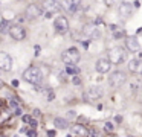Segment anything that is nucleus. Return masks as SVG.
Masks as SVG:
<instances>
[{
  "mask_svg": "<svg viewBox=\"0 0 142 137\" xmlns=\"http://www.w3.org/2000/svg\"><path fill=\"white\" fill-rule=\"evenodd\" d=\"M72 82H73L75 85H80V84H81V78H80L78 75H75V76H73V79H72Z\"/></svg>",
  "mask_w": 142,
  "mask_h": 137,
  "instance_id": "nucleus-21",
  "label": "nucleus"
},
{
  "mask_svg": "<svg viewBox=\"0 0 142 137\" xmlns=\"http://www.w3.org/2000/svg\"><path fill=\"white\" fill-rule=\"evenodd\" d=\"M66 73H69V75H73V76H75V75H78V73H80V69H76L75 66H67V67H66Z\"/></svg>",
  "mask_w": 142,
  "mask_h": 137,
  "instance_id": "nucleus-18",
  "label": "nucleus"
},
{
  "mask_svg": "<svg viewBox=\"0 0 142 137\" xmlns=\"http://www.w3.org/2000/svg\"><path fill=\"white\" fill-rule=\"evenodd\" d=\"M23 79L29 84H34V85H38L41 81H43V72L38 69V67H29L24 70L23 73Z\"/></svg>",
  "mask_w": 142,
  "mask_h": 137,
  "instance_id": "nucleus-1",
  "label": "nucleus"
},
{
  "mask_svg": "<svg viewBox=\"0 0 142 137\" xmlns=\"http://www.w3.org/2000/svg\"><path fill=\"white\" fill-rule=\"evenodd\" d=\"M54 29H55V32H58V34H66V32L69 31V20H67L66 17H63V15L57 17V18L54 20Z\"/></svg>",
  "mask_w": 142,
  "mask_h": 137,
  "instance_id": "nucleus-6",
  "label": "nucleus"
},
{
  "mask_svg": "<svg viewBox=\"0 0 142 137\" xmlns=\"http://www.w3.org/2000/svg\"><path fill=\"white\" fill-rule=\"evenodd\" d=\"M124 82H125V75L122 72H113L109 76V85L112 88H119Z\"/></svg>",
  "mask_w": 142,
  "mask_h": 137,
  "instance_id": "nucleus-5",
  "label": "nucleus"
},
{
  "mask_svg": "<svg viewBox=\"0 0 142 137\" xmlns=\"http://www.w3.org/2000/svg\"><path fill=\"white\" fill-rule=\"evenodd\" d=\"M8 34H9L11 38L15 40V41H23V40L26 38V31H24V27L20 26V24H14V26H11L9 31H8Z\"/></svg>",
  "mask_w": 142,
  "mask_h": 137,
  "instance_id": "nucleus-4",
  "label": "nucleus"
},
{
  "mask_svg": "<svg viewBox=\"0 0 142 137\" xmlns=\"http://www.w3.org/2000/svg\"><path fill=\"white\" fill-rule=\"evenodd\" d=\"M29 125H31V128H32V130H35L38 124H37V120H35V119H31V120H29Z\"/></svg>",
  "mask_w": 142,
  "mask_h": 137,
  "instance_id": "nucleus-24",
  "label": "nucleus"
},
{
  "mask_svg": "<svg viewBox=\"0 0 142 137\" xmlns=\"http://www.w3.org/2000/svg\"><path fill=\"white\" fill-rule=\"evenodd\" d=\"M9 107L12 108V111L17 110V108H20V107H18V102H15V101H11V102H9Z\"/></svg>",
  "mask_w": 142,
  "mask_h": 137,
  "instance_id": "nucleus-22",
  "label": "nucleus"
},
{
  "mask_svg": "<svg viewBox=\"0 0 142 137\" xmlns=\"http://www.w3.org/2000/svg\"><path fill=\"white\" fill-rule=\"evenodd\" d=\"M110 64H121L124 59H125V52L122 47H113L109 50V58Z\"/></svg>",
  "mask_w": 142,
  "mask_h": 137,
  "instance_id": "nucleus-3",
  "label": "nucleus"
},
{
  "mask_svg": "<svg viewBox=\"0 0 142 137\" xmlns=\"http://www.w3.org/2000/svg\"><path fill=\"white\" fill-rule=\"evenodd\" d=\"M113 32H115V34H113V35H115V38H121V37H125V32H124V31H113Z\"/></svg>",
  "mask_w": 142,
  "mask_h": 137,
  "instance_id": "nucleus-19",
  "label": "nucleus"
},
{
  "mask_svg": "<svg viewBox=\"0 0 142 137\" xmlns=\"http://www.w3.org/2000/svg\"><path fill=\"white\" fill-rule=\"evenodd\" d=\"M9 27H11V24H9L8 20H2L0 21V34H8Z\"/></svg>",
  "mask_w": 142,
  "mask_h": 137,
  "instance_id": "nucleus-17",
  "label": "nucleus"
},
{
  "mask_svg": "<svg viewBox=\"0 0 142 137\" xmlns=\"http://www.w3.org/2000/svg\"><path fill=\"white\" fill-rule=\"evenodd\" d=\"M66 137H72V136H66Z\"/></svg>",
  "mask_w": 142,
  "mask_h": 137,
  "instance_id": "nucleus-32",
  "label": "nucleus"
},
{
  "mask_svg": "<svg viewBox=\"0 0 142 137\" xmlns=\"http://www.w3.org/2000/svg\"><path fill=\"white\" fill-rule=\"evenodd\" d=\"M110 67H112V64H110V61H109L107 58H99V59L96 61V64H95V69H96V72H99V73H107V72L110 70Z\"/></svg>",
  "mask_w": 142,
  "mask_h": 137,
  "instance_id": "nucleus-10",
  "label": "nucleus"
},
{
  "mask_svg": "<svg viewBox=\"0 0 142 137\" xmlns=\"http://www.w3.org/2000/svg\"><path fill=\"white\" fill-rule=\"evenodd\" d=\"M72 133L76 134V136H80V137H86L89 134V131L84 128V125H73V127H72Z\"/></svg>",
  "mask_w": 142,
  "mask_h": 137,
  "instance_id": "nucleus-14",
  "label": "nucleus"
},
{
  "mask_svg": "<svg viewBox=\"0 0 142 137\" xmlns=\"http://www.w3.org/2000/svg\"><path fill=\"white\" fill-rule=\"evenodd\" d=\"M80 58H81V53H80V50L76 47H70V49L64 50L63 55H61V59H63V63L66 66H76Z\"/></svg>",
  "mask_w": 142,
  "mask_h": 137,
  "instance_id": "nucleus-2",
  "label": "nucleus"
},
{
  "mask_svg": "<svg viewBox=\"0 0 142 137\" xmlns=\"http://www.w3.org/2000/svg\"><path fill=\"white\" fill-rule=\"evenodd\" d=\"M12 113H14L15 116H20V114H21V110H20V108H17V110H14Z\"/></svg>",
  "mask_w": 142,
  "mask_h": 137,
  "instance_id": "nucleus-27",
  "label": "nucleus"
},
{
  "mask_svg": "<svg viewBox=\"0 0 142 137\" xmlns=\"http://www.w3.org/2000/svg\"><path fill=\"white\" fill-rule=\"evenodd\" d=\"M26 134H28V137H37V131L35 130H26Z\"/></svg>",
  "mask_w": 142,
  "mask_h": 137,
  "instance_id": "nucleus-20",
  "label": "nucleus"
},
{
  "mask_svg": "<svg viewBox=\"0 0 142 137\" xmlns=\"http://www.w3.org/2000/svg\"><path fill=\"white\" fill-rule=\"evenodd\" d=\"M47 136H49V137H55V131H54V130L47 131Z\"/></svg>",
  "mask_w": 142,
  "mask_h": 137,
  "instance_id": "nucleus-28",
  "label": "nucleus"
},
{
  "mask_svg": "<svg viewBox=\"0 0 142 137\" xmlns=\"http://www.w3.org/2000/svg\"><path fill=\"white\" fill-rule=\"evenodd\" d=\"M3 104H5V102H2V99H0V107H2V105H3Z\"/></svg>",
  "mask_w": 142,
  "mask_h": 137,
  "instance_id": "nucleus-31",
  "label": "nucleus"
},
{
  "mask_svg": "<svg viewBox=\"0 0 142 137\" xmlns=\"http://www.w3.org/2000/svg\"><path fill=\"white\" fill-rule=\"evenodd\" d=\"M132 11H133V8H132L130 3H127V2H122L121 3V6H119V15L122 18H128L132 15Z\"/></svg>",
  "mask_w": 142,
  "mask_h": 137,
  "instance_id": "nucleus-12",
  "label": "nucleus"
},
{
  "mask_svg": "<svg viewBox=\"0 0 142 137\" xmlns=\"http://www.w3.org/2000/svg\"><path fill=\"white\" fill-rule=\"evenodd\" d=\"M12 85H14V87H18V81H17V79H14V81H12Z\"/></svg>",
  "mask_w": 142,
  "mask_h": 137,
  "instance_id": "nucleus-30",
  "label": "nucleus"
},
{
  "mask_svg": "<svg viewBox=\"0 0 142 137\" xmlns=\"http://www.w3.org/2000/svg\"><path fill=\"white\" fill-rule=\"evenodd\" d=\"M32 114H34V116H35V117H38V116H40V114H41V113H40V110H38V108H35V110H34V113H32Z\"/></svg>",
  "mask_w": 142,
  "mask_h": 137,
  "instance_id": "nucleus-26",
  "label": "nucleus"
},
{
  "mask_svg": "<svg viewBox=\"0 0 142 137\" xmlns=\"http://www.w3.org/2000/svg\"><path fill=\"white\" fill-rule=\"evenodd\" d=\"M104 130H106V131H109V133H110V131H113V124H112V122H107V124H106V127H104Z\"/></svg>",
  "mask_w": 142,
  "mask_h": 137,
  "instance_id": "nucleus-23",
  "label": "nucleus"
},
{
  "mask_svg": "<svg viewBox=\"0 0 142 137\" xmlns=\"http://www.w3.org/2000/svg\"><path fill=\"white\" fill-rule=\"evenodd\" d=\"M67 116H69V117H72V119H73V117H75V116H76V114H75V111H69V114H67Z\"/></svg>",
  "mask_w": 142,
  "mask_h": 137,
  "instance_id": "nucleus-29",
  "label": "nucleus"
},
{
  "mask_svg": "<svg viewBox=\"0 0 142 137\" xmlns=\"http://www.w3.org/2000/svg\"><path fill=\"white\" fill-rule=\"evenodd\" d=\"M43 14V9L38 6V5H29L24 11V15L28 20H35L37 17H40Z\"/></svg>",
  "mask_w": 142,
  "mask_h": 137,
  "instance_id": "nucleus-8",
  "label": "nucleus"
},
{
  "mask_svg": "<svg viewBox=\"0 0 142 137\" xmlns=\"http://www.w3.org/2000/svg\"><path fill=\"white\" fill-rule=\"evenodd\" d=\"M31 119H32V116H29V114H24V116H23V122H24V124H29Z\"/></svg>",
  "mask_w": 142,
  "mask_h": 137,
  "instance_id": "nucleus-25",
  "label": "nucleus"
},
{
  "mask_svg": "<svg viewBox=\"0 0 142 137\" xmlns=\"http://www.w3.org/2000/svg\"><path fill=\"white\" fill-rule=\"evenodd\" d=\"M102 96V88L98 87V85H93V87H89L84 93V99L86 101H96Z\"/></svg>",
  "mask_w": 142,
  "mask_h": 137,
  "instance_id": "nucleus-7",
  "label": "nucleus"
},
{
  "mask_svg": "<svg viewBox=\"0 0 142 137\" xmlns=\"http://www.w3.org/2000/svg\"><path fill=\"white\" fill-rule=\"evenodd\" d=\"M54 125H55V128H58V130H66V128L69 127V122H67L66 119H63V117H55V119H54Z\"/></svg>",
  "mask_w": 142,
  "mask_h": 137,
  "instance_id": "nucleus-15",
  "label": "nucleus"
},
{
  "mask_svg": "<svg viewBox=\"0 0 142 137\" xmlns=\"http://www.w3.org/2000/svg\"><path fill=\"white\" fill-rule=\"evenodd\" d=\"M128 70L133 72V73L142 75V61H139V59H132L130 64H128Z\"/></svg>",
  "mask_w": 142,
  "mask_h": 137,
  "instance_id": "nucleus-13",
  "label": "nucleus"
},
{
  "mask_svg": "<svg viewBox=\"0 0 142 137\" xmlns=\"http://www.w3.org/2000/svg\"><path fill=\"white\" fill-rule=\"evenodd\" d=\"M125 46H127V49H128L130 52H138V50L141 49V44H139L138 38H135V37H128V38L125 40Z\"/></svg>",
  "mask_w": 142,
  "mask_h": 137,
  "instance_id": "nucleus-11",
  "label": "nucleus"
},
{
  "mask_svg": "<svg viewBox=\"0 0 142 137\" xmlns=\"http://www.w3.org/2000/svg\"><path fill=\"white\" fill-rule=\"evenodd\" d=\"M112 137H113V136H112Z\"/></svg>",
  "mask_w": 142,
  "mask_h": 137,
  "instance_id": "nucleus-33",
  "label": "nucleus"
},
{
  "mask_svg": "<svg viewBox=\"0 0 142 137\" xmlns=\"http://www.w3.org/2000/svg\"><path fill=\"white\" fill-rule=\"evenodd\" d=\"M43 93H44V99H46L47 102H52V101L55 99V93H54V90H50V88H44Z\"/></svg>",
  "mask_w": 142,
  "mask_h": 137,
  "instance_id": "nucleus-16",
  "label": "nucleus"
},
{
  "mask_svg": "<svg viewBox=\"0 0 142 137\" xmlns=\"http://www.w3.org/2000/svg\"><path fill=\"white\" fill-rule=\"evenodd\" d=\"M12 69V58L5 53V52H0V70H5V72H9Z\"/></svg>",
  "mask_w": 142,
  "mask_h": 137,
  "instance_id": "nucleus-9",
  "label": "nucleus"
}]
</instances>
